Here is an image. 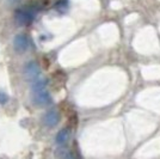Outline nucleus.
I'll list each match as a JSON object with an SVG mask.
<instances>
[{"label": "nucleus", "instance_id": "423d86ee", "mask_svg": "<svg viewBox=\"0 0 160 159\" xmlns=\"http://www.w3.org/2000/svg\"><path fill=\"white\" fill-rule=\"evenodd\" d=\"M69 136H71V131L68 128H63L61 129L60 132L56 134V138H55V141L59 146H63L67 144V141L69 140Z\"/></svg>", "mask_w": 160, "mask_h": 159}, {"label": "nucleus", "instance_id": "6e6552de", "mask_svg": "<svg viewBox=\"0 0 160 159\" xmlns=\"http://www.w3.org/2000/svg\"><path fill=\"white\" fill-rule=\"evenodd\" d=\"M8 95L6 92H4V91H0V104H6L7 102H8Z\"/></svg>", "mask_w": 160, "mask_h": 159}, {"label": "nucleus", "instance_id": "39448f33", "mask_svg": "<svg viewBox=\"0 0 160 159\" xmlns=\"http://www.w3.org/2000/svg\"><path fill=\"white\" fill-rule=\"evenodd\" d=\"M13 47H14V50L17 53H24L27 52L28 47H29V40L25 35L23 33H19L14 37L13 40Z\"/></svg>", "mask_w": 160, "mask_h": 159}, {"label": "nucleus", "instance_id": "7ed1b4c3", "mask_svg": "<svg viewBox=\"0 0 160 159\" xmlns=\"http://www.w3.org/2000/svg\"><path fill=\"white\" fill-rule=\"evenodd\" d=\"M24 73L28 80L30 81H36V80L41 79V69L40 66L35 62V61H30L28 62L25 67H24Z\"/></svg>", "mask_w": 160, "mask_h": 159}, {"label": "nucleus", "instance_id": "20e7f679", "mask_svg": "<svg viewBox=\"0 0 160 159\" xmlns=\"http://www.w3.org/2000/svg\"><path fill=\"white\" fill-rule=\"evenodd\" d=\"M43 122H44V125L49 128H54V127L58 126V123L60 122V114L58 110H49L44 115V117H43Z\"/></svg>", "mask_w": 160, "mask_h": 159}, {"label": "nucleus", "instance_id": "f257e3e1", "mask_svg": "<svg viewBox=\"0 0 160 159\" xmlns=\"http://www.w3.org/2000/svg\"><path fill=\"white\" fill-rule=\"evenodd\" d=\"M37 12H38V7L35 5H27L24 7H20L14 12V20L20 27H27L33 22Z\"/></svg>", "mask_w": 160, "mask_h": 159}, {"label": "nucleus", "instance_id": "0eeeda50", "mask_svg": "<svg viewBox=\"0 0 160 159\" xmlns=\"http://www.w3.org/2000/svg\"><path fill=\"white\" fill-rule=\"evenodd\" d=\"M55 8L58 11H61V12H65L67 8H68V0H59L55 5Z\"/></svg>", "mask_w": 160, "mask_h": 159}, {"label": "nucleus", "instance_id": "f03ea898", "mask_svg": "<svg viewBox=\"0 0 160 159\" xmlns=\"http://www.w3.org/2000/svg\"><path fill=\"white\" fill-rule=\"evenodd\" d=\"M32 102L37 106H47L52 104V97L47 89H42L37 91H32Z\"/></svg>", "mask_w": 160, "mask_h": 159}]
</instances>
